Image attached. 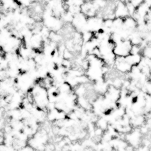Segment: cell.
<instances>
[{
  "label": "cell",
  "instance_id": "1",
  "mask_svg": "<svg viewBox=\"0 0 151 151\" xmlns=\"http://www.w3.org/2000/svg\"><path fill=\"white\" fill-rule=\"evenodd\" d=\"M132 46L130 40H122L116 44L113 52L116 57H126L130 54Z\"/></svg>",
  "mask_w": 151,
  "mask_h": 151
},
{
  "label": "cell",
  "instance_id": "2",
  "mask_svg": "<svg viewBox=\"0 0 151 151\" xmlns=\"http://www.w3.org/2000/svg\"><path fill=\"white\" fill-rule=\"evenodd\" d=\"M115 66L116 69L122 73L130 72L132 66L126 61L125 57H116Z\"/></svg>",
  "mask_w": 151,
  "mask_h": 151
},
{
  "label": "cell",
  "instance_id": "3",
  "mask_svg": "<svg viewBox=\"0 0 151 151\" xmlns=\"http://www.w3.org/2000/svg\"><path fill=\"white\" fill-rule=\"evenodd\" d=\"M114 14L116 18H124L129 16V12L126 5L122 2H119L116 6L114 9Z\"/></svg>",
  "mask_w": 151,
  "mask_h": 151
},
{
  "label": "cell",
  "instance_id": "4",
  "mask_svg": "<svg viewBox=\"0 0 151 151\" xmlns=\"http://www.w3.org/2000/svg\"><path fill=\"white\" fill-rule=\"evenodd\" d=\"M140 132H139L138 131H135L127 136V139L132 145H137L140 141Z\"/></svg>",
  "mask_w": 151,
  "mask_h": 151
},
{
  "label": "cell",
  "instance_id": "5",
  "mask_svg": "<svg viewBox=\"0 0 151 151\" xmlns=\"http://www.w3.org/2000/svg\"><path fill=\"white\" fill-rule=\"evenodd\" d=\"M137 25V22L133 18L128 16L123 18V25H124L126 28V29H134Z\"/></svg>",
  "mask_w": 151,
  "mask_h": 151
},
{
  "label": "cell",
  "instance_id": "6",
  "mask_svg": "<svg viewBox=\"0 0 151 151\" xmlns=\"http://www.w3.org/2000/svg\"><path fill=\"white\" fill-rule=\"evenodd\" d=\"M48 38L51 41L55 43L60 41L62 39L60 35L54 31L50 32Z\"/></svg>",
  "mask_w": 151,
  "mask_h": 151
},
{
  "label": "cell",
  "instance_id": "7",
  "mask_svg": "<svg viewBox=\"0 0 151 151\" xmlns=\"http://www.w3.org/2000/svg\"><path fill=\"white\" fill-rule=\"evenodd\" d=\"M82 39L83 41L87 42L91 41L93 37V33L90 32H84L83 35H82Z\"/></svg>",
  "mask_w": 151,
  "mask_h": 151
},
{
  "label": "cell",
  "instance_id": "8",
  "mask_svg": "<svg viewBox=\"0 0 151 151\" xmlns=\"http://www.w3.org/2000/svg\"><path fill=\"white\" fill-rule=\"evenodd\" d=\"M98 126L102 130L106 129L107 128V122L106 120L104 119H101L98 122Z\"/></svg>",
  "mask_w": 151,
  "mask_h": 151
},
{
  "label": "cell",
  "instance_id": "9",
  "mask_svg": "<svg viewBox=\"0 0 151 151\" xmlns=\"http://www.w3.org/2000/svg\"><path fill=\"white\" fill-rule=\"evenodd\" d=\"M63 56L64 59L69 60L73 57V54L71 51L68 50V49H65L63 54Z\"/></svg>",
  "mask_w": 151,
  "mask_h": 151
},
{
  "label": "cell",
  "instance_id": "10",
  "mask_svg": "<svg viewBox=\"0 0 151 151\" xmlns=\"http://www.w3.org/2000/svg\"><path fill=\"white\" fill-rule=\"evenodd\" d=\"M141 53L143 54L145 57L147 58L151 59V48L150 46L147 47L145 48L143 51L141 52Z\"/></svg>",
  "mask_w": 151,
  "mask_h": 151
},
{
  "label": "cell",
  "instance_id": "11",
  "mask_svg": "<svg viewBox=\"0 0 151 151\" xmlns=\"http://www.w3.org/2000/svg\"><path fill=\"white\" fill-rule=\"evenodd\" d=\"M104 24L106 28H107V29H110V28L113 27V20L109 19H105Z\"/></svg>",
  "mask_w": 151,
  "mask_h": 151
},
{
  "label": "cell",
  "instance_id": "12",
  "mask_svg": "<svg viewBox=\"0 0 151 151\" xmlns=\"http://www.w3.org/2000/svg\"><path fill=\"white\" fill-rule=\"evenodd\" d=\"M31 1H33V2H39V1H41V0H31Z\"/></svg>",
  "mask_w": 151,
  "mask_h": 151
},
{
  "label": "cell",
  "instance_id": "13",
  "mask_svg": "<svg viewBox=\"0 0 151 151\" xmlns=\"http://www.w3.org/2000/svg\"><path fill=\"white\" fill-rule=\"evenodd\" d=\"M83 1H84V0H83Z\"/></svg>",
  "mask_w": 151,
  "mask_h": 151
}]
</instances>
